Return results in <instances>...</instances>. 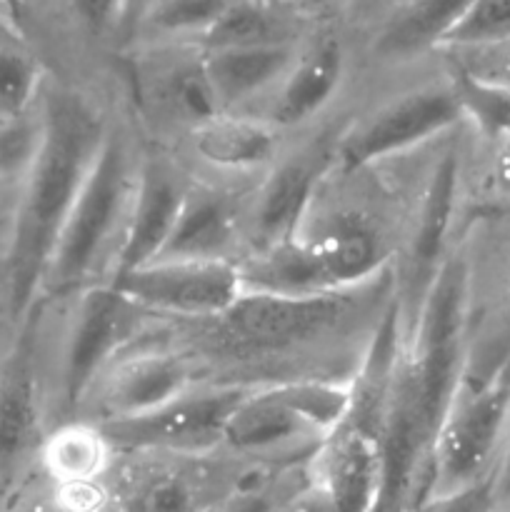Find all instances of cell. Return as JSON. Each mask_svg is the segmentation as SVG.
Wrapping results in <instances>:
<instances>
[{"label": "cell", "instance_id": "1", "mask_svg": "<svg viewBox=\"0 0 510 512\" xmlns=\"http://www.w3.org/2000/svg\"><path fill=\"white\" fill-rule=\"evenodd\" d=\"M38 113L40 143L20 178L5 250V300L13 320H28L38 308L50 255L110 128L100 108L65 88H43Z\"/></svg>", "mask_w": 510, "mask_h": 512}, {"label": "cell", "instance_id": "2", "mask_svg": "<svg viewBox=\"0 0 510 512\" xmlns=\"http://www.w3.org/2000/svg\"><path fill=\"white\" fill-rule=\"evenodd\" d=\"M138 165L140 160H135L128 140L110 125L88 180L60 230L38 305L43 300L80 295L98 285L95 280L103 273L110 278L133 200Z\"/></svg>", "mask_w": 510, "mask_h": 512}, {"label": "cell", "instance_id": "3", "mask_svg": "<svg viewBox=\"0 0 510 512\" xmlns=\"http://www.w3.org/2000/svg\"><path fill=\"white\" fill-rule=\"evenodd\" d=\"M353 380L283 378L250 385L225 425L220 448L235 458L275 463L313 458L348 418Z\"/></svg>", "mask_w": 510, "mask_h": 512}, {"label": "cell", "instance_id": "4", "mask_svg": "<svg viewBox=\"0 0 510 512\" xmlns=\"http://www.w3.org/2000/svg\"><path fill=\"white\" fill-rule=\"evenodd\" d=\"M510 423V358L485 380L463 378L435 433L425 500L493 480Z\"/></svg>", "mask_w": 510, "mask_h": 512}, {"label": "cell", "instance_id": "5", "mask_svg": "<svg viewBox=\"0 0 510 512\" xmlns=\"http://www.w3.org/2000/svg\"><path fill=\"white\" fill-rule=\"evenodd\" d=\"M365 288L350 293L320 295V298H273V295L243 293L238 303L215 320L213 340L225 348L243 353H288L315 343H325L330 335H345L353 320L365 310L358 298Z\"/></svg>", "mask_w": 510, "mask_h": 512}, {"label": "cell", "instance_id": "6", "mask_svg": "<svg viewBox=\"0 0 510 512\" xmlns=\"http://www.w3.org/2000/svg\"><path fill=\"white\" fill-rule=\"evenodd\" d=\"M248 390L250 383H198L150 413L98 425L115 450L203 458L220 448L225 425Z\"/></svg>", "mask_w": 510, "mask_h": 512}, {"label": "cell", "instance_id": "7", "mask_svg": "<svg viewBox=\"0 0 510 512\" xmlns=\"http://www.w3.org/2000/svg\"><path fill=\"white\" fill-rule=\"evenodd\" d=\"M463 123L450 83L408 90L355 120L333 143V170L353 175L410 153Z\"/></svg>", "mask_w": 510, "mask_h": 512}, {"label": "cell", "instance_id": "8", "mask_svg": "<svg viewBox=\"0 0 510 512\" xmlns=\"http://www.w3.org/2000/svg\"><path fill=\"white\" fill-rule=\"evenodd\" d=\"M75 298L60 360V405L65 410H78L88 400L100 375L138 338L148 315L110 283L93 285Z\"/></svg>", "mask_w": 510, "mask_h": 512}, {"label": "cell", "instance_id": "9", "mask_svg": "<svg viewBox=\"0 0 510 512\" xmlns=\"http://www.w3.org/2000/svg\"><path fill=\"white\" fill-rule=\"evenodd\" d=\"M108 283L143 313L193 323L220 318L243 295L233 260H153Z\"/></svg>", "mask_w": 510, "mask_h": 512}, {"label": "cell", "instance_id": "10", "mask_svg": "<svg viewBox=\"0 0 510 512\" xmlns=\"http://www.w3.org/2000/svg\"><path fill=\"white\" fill-rule=\"evenodd\" d=\"M460 195V150L450 145L440 153V158L430 165L425 175V185L420 190L418 205L413 210L408 238L403 245L400 260V295L395 298V308L400 313L403 333L413 323L420 303L428 295L435 275L440 273L448 260V238L453 230L455 213H458Z\"/></svg>", "mask_w": 510, "mask_h": 512}, {"label": "cell", "instance_id": "11", "mask_svg": "<svg viewBox=\"0 0 510 512\" xmlns=\"http://www.w3.org/2000/svg\"><path fill=\"white\" fill-rule=\"evenodd\" d=\"M330 168L333 148L278 160L243 210V253L298 238L313 215L320 183Z\"/></svg>", "mask_w": 510, "mask_h": 512}, {"label": "cell", "instance_id": "12", "mask_svg": "<svg viewBox=\"0 0 510 512\" xmlns=\"http://www.w3.org/2000/svg\"><path fill=\"white\" fill-rule=\"evenodd\" d=\"M193 385V368L188 358L168 348H135L120 353L93 385L98 390V410L110 420L135 418L150 413L168 400L178 398Z\"/></svg>", "mask_w": 510, "mask_h": 512}, {"label": "cell", "instance_id": "13", "mask_svg": "<svg viewBox=\"0 0 510 512\" xmlns=\"http://www.w3.org/2000/svg\"><path fill=\"white\" fill-rule=\"evenodd\" d=\"M308 463L310 483L328 495L335 512H375L383 483V458L373 428L345 418Z\"/></svg>", "mask_w": 510, "mask_h": 512}, {"label": "cell", "instance_id": "14", "mask_svg": "<svg viewBox=\"0 0 510 512\" xmlns=\"http://www.w3.org/2000/svg\"><path fill=\"white\" fill-rule=\"evenodd\" d=\"M188 188L190 185L180 178L178 170L165 160H140L128 220L108 280L143 268L158 258L173 233Z\"/></svg>", "mask_w": 510, "mask_h": 512}, {"label": "cell", "instance_id": "15", "mask_svg": "<svg viewBox=\"0 0 510 512\" xmlns=\"http://www.w3.org/2000/svg\"><path fill=\"white\" fill-rule=\"evenodd\" d=\"M300 235L310 240L330 285L338 293L370 288L390 260L380 228L358 210L333 213L318 223V228H305Z\"/></svg>", "mask_w": 510, "mask_h": 512}, {"label": "cell", "instance_id": "16", "mask_svg": "<svg viewBox=\"0 0 510 512\" xmlns=\"http://www.w3.org/2000/svg\"><path fill=\"white\" fill-rule=\"evenodd\" d=\"M243 210L213 188L190 185L168 243L155 260H238Z\"/></svg>", "mask_w": 510, "mask_h": 512}, {"label": "cell", "instance_id": "17", "mask_svg": "<svg viewBox=\"0 0 510 512\" xmlns=\"http://www.w3.org/2000/svg\"><path fill=\"white\" fill-rule=\"evenodd\" d=\"M298 58V50L290 40L248 48L203 50L205 80L220 105V113H243V105L253 103L265 93H273L275 85L285 78L290 65Z\"/></svg>", "mask_w": 510, "mask_h": 512}, {"label": "cell", "instance_id": "18", "mask_svg": "<svg viewBox=\"0 0 510 512\" xmlns=\"http://www.w3.org/2000/svg\"><path fill=\"white\" fill-rule=\"evenodd\" d=\"M345 75V55L335 38H323L298 53L285 78L275 85L270 105L263 120L278 128H298L323 113L325 105L335 98Z\"/></svg>", "mask_w": 510, "mask_h": 512}, {"label": "cell", "instance_id": "19", "mask_svg": "<svg viewBox=\"0 0 510 512\" xmlns=\"http://www.w3.org/2000/svg\"><path fill=\"white\" fill-rule=\"evenodd\" d=\"M40 423V390L30 325L0 370V480L18 473L33 450Z\"/></svg>", "mask_w": 510, "mask_h": 512}, {"label": "cell", "instance_id": "20", "mask_svg": "<svg viewBox=\"0 0 510 512\" xmlns=\"http://www.w3.org/2000/svg\"><path fill=\"white\" fill-rule=\"evenodd\" d=\"M195 160L220 173L273 168L280 155V130L250 113H220L188 130Z\"/></svg>", "mask_w": 510, "mask_h": 512}, {"label": "cell", "instance_id": "21", "mask_svg": "<svg viewBox=\"0 0 510 512\" xmlns=\"http://www.w3.org/2000/svg\"><path fill=\"white\" fill-rule=\"evenodd\" d=\"M235 263L243 293L273 298H320L338 293L330 285L310 240L303 235L270 248L248 250Z\"/></svg>", "mask_w": 510, "mask_h": 512}, {"label": "cell", "instance_id": "22", "mask_svg": "<svg viewBox=\"0 0 510 512\" xmlns=\"http://www.w3.org/2000/svg\"><path fill=\"white\" fill-rule=\"evenodd\" d=\"M113 455L115 448L105 438L103 428L90 420H70L58 425L40 443V465L53 488L103 483Z\"/></svg>", "mask_w": 510, "mask_h": 512}, {"label": "cell", "instance_id": "23", "mask_svg": "<svg viewBox=\"0 0 510 512\" xmlns=\"http://www.w3.org/2000/svg\"><path fill=\"white\" fill-rule=\"evenodd\" d=\"M235 488L210 485L208 475L188 468H158L140 475L120 493L115 512H205Z\"/></svg>", "mask_w": 510, "mask_h": 512}, {"label": "cell", "instance_id": "24", "mask_svg": "<svg viewBox=\"0 0 510 512\" xmlns=\"http://www.w3.org/2000/svg\"><path fill=\"white\" fill-rule=\"evenodd\" d=\"M43 65L23 28L0 13V123L25 118L38 108Z\"/></svg>", "mask_w": 510, "mask_h": 512}, {"label": "cell", "instance_id": "25", "mask_svg": "<svg viewBox=\"0 0 510 512\" xmlns=\"http://www.w3.org/2000/svg\"><path fill=\"white\" fill-rule=\"evenodd\" d=\"M470 3L473 0H405L403 8L380 35V50L385 55L403 58L420 50L438 48L445 30L463 15Z\"/></svg>", "mask_w": 510, "mask_h": 512}, {"label": "cell", "instance_id": "26", "mask_svg": "<svg viewBox=\"0 0 510 512\" xmlns=\"http://www.w3.org/2000/svg\"><path fill=\"white\" fill-rule=\"evenodd\" d=\"M458 100L460 118L470 123V128L490 143H500L510 135V90L498 80L470 70L468 65H458L448 78Z\"/></svg>", "mask_w": 510, "mask_h": 512}, {"label": "cell", "instance_id": "27", "mask_svg": "<svg viewBox=\"0 0 510 512\" xmlns=\"http://www.w3.org/2000/svg\"><path fill=\"white\" fill-rule=\"evenodd\" d=\"M510 45V0H473L445 30L438 48L495 50Z\"/></svg>", "mask_w": 510, "mask_h": 512}, {"label": "cell", "instance_id": "28", "mask_svg": "<svg viewBox=\"0 0 510 512\" xmlns=\"http://www.w3.org/2000/svg\"><path fill=\"white\" fill-rule=\"evenodd\" d=\"M283 38L278 28V20L258 3L250 0H235L225 10L223 18L210 28L203 38L205 50H223V48H248V45L280 43Z\"/></svg>", "mask_w": 510, "mask_h": 512}, {"label": "cell", "instance_id": "29", "mask_svg": "<svg viewBox=\"0 0 510 512\" xmlns=\"http://www.w3.org/2000/svg\"><path fill=\"white\" fill-rule=\"evenodd\" d=\"M233 0H153L145 28L163 38H200L210 33Z\"/></svg>", "mask_w": 510, "mask_h": 512}, {"label": "cell", "instance_id": "30", "mask_svg": "<svg viewBox=\"0 0 510 512\" xmlns=\"http://www.w3.org/2000/svg\"><path fill=\"white\" fill-rule=\"evenodd\" d=\"M40 143V113L0 123V180L23 178Z\"/></svg>", "mask_w": 510, "mask_h": 512}, {"label": "cell", "instance_id": "31", "mask_svg": "<svg viewBox=\"0 0 510 512\" xmlns=\"http://www.w3.org/2000/svg\"><path fill=\"white\" fill-rule=\"evenodd\" d=\"M305 483H308V480H305ZM300 485H293V488L275 483L238 485V488L218 505V512H278L283 508L285 500H288Z\"/></svg>", "mask_w": 510, "mask_h": 512}, {"label": "cell", "instance_id": "32", "mask_svg": "<svg viewBox=\"0 0 510 512\" xmlns=\"http://www.w3.org/2000/svg\"><path fill=\"white\" fill-rule=\"evenodd\" d=\"M495 505H498L495 480H488L460 493L423 500L413 512H493Z\"/></svg>", "mask_w": 510, "mask_h": 512}, {"label": "cell", "instance_id": "33", "mask_svg": "<svg viewBox=\"0 0 510 512\" xmlns=\"http://www.w3.org/2000/svg\"><path fill=\"white\" fill-rule=\"evenodd\" d=\"M510 358V285H508V293H505V303L503 310H500V320H498V328H495L493 340L488 343L485 348V358H480L478 363L468 365V373L465 378L470 380H485Z\"/></svg>", "mask_w": 510, "mask_h": 512}, {"label": "cell", "instance_id": "34", "mask_svg": "<svg viewBox=\"0 0 510 512\" xmlns=\"http://www.w3.org/2000/svg\"><path fill=\"white\" fill-rule=\"evenodd\" d=\"M80 23L88 25L93 33H103L110 28L120 10V0H70Z\"/></svg>", "mask_w": 510, "mask_h": 512}, {"label": "cell", "instance_id": "35", "mask_svg": "<svg viewBox=\"0 0 510 512\" xmlns=\"http://www.w3.org/2000/svg\"><path fill=\"white\" fill-rule=\"evenodd\" d=\"M278 512H335L333 505H330L328 495L318 488L315 483L300 485L293 495L283 503V508Z\"/></svg>", "mask_w": 510, "mask_h": 512}, {"label": "cell", "instance_id": "36", "mask_svg": "<svg viewBox=\"0 0 510 512\" xmlns=\"http://www.w3.org/2000/svg\"><path fill=\"white\" fill-rule=\"evenodd\" d=\"M493 153H495V165H493L495 183H498L500 193L510 198V135L493 145Z\"/></svg>", "mask_w": 510, "mask_h": 512}, {"label": "cell", "instance_id": "37", "mask_svg": "<svg viewBox=\"0 0 510 512\" xmlns=\"http://www.w3.org/2000/svg\"><path fill=\"white\" fill-rule=\"evenodd\" d=\"M493 480H495V495H498V500L510 498V423H508V433H505L503 453H500Z\"/></svg>", "mask_w": 510, "mask_h": 512}, {"label": "cell", "instance_id": "38", "mask_svg": "<svg viewBox=\"0 0 510 512\" xmlns=\"http://www.w3.org/2000/svg\"><path fill=\"white\" fill-rule=\"evenodd\" d=\"M495 50H505L503 60H498L495 65H488V68H470V65L468 68L475 70V73L488 75V78L498 80V83H503L505 88L510 90V45H505V48H495Z\"/></svg>", "mask_w": 510, "mask_h": 512}, {"label": "cell", "instance_id": "39", "mask_svg": "<svg viewBox=\"0 0 510 512\" xmlns=\"http://www.w3.org/2000/svg\"><path fill=\"white\" fill-rule=\"evenodd\" d=\"M288 3L293 10H300V13H318V10L328 8L333 0H283Z\"/></svg>", "mask_w": 510, "mask_h": 512}, {"label": "cell", "instance_id": "40", "mask_svg": "<svg viewBox=\"0 0 510 512\" xmlns=\"http://www.w3.org/2000/svg\"><path fill=\"white\" fill-rule=\"evenodd\" d=\"M493 512H510V498L498 500V505H495Z\"/></svg>", "mask_w": 510, "mask_h": 512}, {"label": "cell", "instance_id": "41", "mask_svg": "<svg viewBox=\"0 0 510 512\" xmlns=\"http://www.w3.org/2000/svg\"><path fill=\"white\" fill-rule=\"evenodd\" d=\"M205 512H218V505H215V508H210V510H205Z\"/></svg>", "mask_w": 510, "mask_h": 512}, {"label": "cell", "instance_id": "42", "mask_svg": "<svg viewBox=\"0 0 510 512\" xmlns=\"http://www.w3.org/2000/svg\"><path fill=\"white\" fill-rule=\"evenodd\" d=\"M0 13H5V10H3V8H0ZM5 15H8V13H5Z\"/></svg>", "mask_w": 510, "mask_h": 512}]
</instances>
